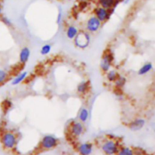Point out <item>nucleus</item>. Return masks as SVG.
<instances>
[{"label":"nucleus","mask_w":155,"mask_h":155,"mask_svg":"<svg viewBox=\"0 0 155 155\" xmlns=\"http://www.w3.org/2000/svg\"><path fill=\"white\" fill-rule=\"evenodd\" d=\"M1 141L5 149H12L17 143L16 136L12 132H5L2 135Z\"/></svg>","instance_id":"nucleus-1"},{"label":"nucleus","mask_w":155,"mask_h":155,"mask_svg":"<svg viewBox=\"0 0 155 155\" xmlns=\"http://www.w3.org/2000/svg\"><path fill=\"white\" fill-rule=\"evenodd\" d=\"M103 152L107 155H114L117 153L119 150V146L117 143L114 140H107L101 145Z\"/></svg>","instance_id":"nucleus-2"},{"label":"nucleus","mask_w":155,"mask_h":155,"mask_svg":"<svg viewBox=\"0 0 155 155\" xmlns=\"http://www.w3.org/2000/svg\"><path fill=\"white\" fill-rule=\"evenodd\" d=\"M74 43L77 47L80 49H84L88 46L90 41V36L86 32H80L77 33L74 38Z\"/></svg>","instance_id":"nucleus-3"},{"label":"nucleus","mask_w":155,"mask_h":155,"mask_svg":"<svg viewBox=\"0 0 155 155\" xmlns=\"http://www.w3.org/2000/svg\"><path fill=\"white\" fill-rule=\"evenodd\" d=\"M113 60L114 56L111 52H110L109 50L106 51L101 58V63H100L101 69L104 72H107V71H109L110 67H111L112 63H113Z\"/></svg>","instance_id":"nucleus-4"},{"label":"nucleus","mask_w":155,"mask_h":155,"mask_svg":"<svg viewBox=\"0 0 155 155\" xmlns=\"http://www.w3.org/2000/svg\"><path fill=\"white\" fill-rule=\"evenodd\" d=\"M115 9H104V8L99 7L96 8L95 10V16L101 21V23L104 22V21H107V20L110 18V17L111 16L112 12H114Z\"/></svg>","instance_id":"nucleus-5"},{"label":"nucleus","mask_w":155,"mask_h":155,"mask_svg":"<svg viewBox=\"0 0 155 155\" xmlns=\"http://www.w3.org/2000/svg\"><path fill=\"white\" fill-rule=\"evenodd\" d=\"M58 142V139L53 135H45L41 141V147L43 149H46V150L52 149L57 146Z\"/></svg>","instance_id":"nucleus-6"},{"label":"nucleus","mask_w":155,"mask_h":155,"mask_svg":"<svg viewBox=\"0 0 155 155\" xmlns=\"http://www.w3.org/2000/svg\"><path fill=\"white\" fill-rule=\"evenodd\" d=\"M101 26V22L95 16H92L86 22V29L90 33L98 31Z\"/></svg>","instance_id":"nucleus-7"},{"label":"nucleus","mask_w":155,"mask_h":155,"mask_svg":"<svg viewBox=\"0 0 155 155\" xmlns=\"http://www.w3.org/2000/svg\"><path fill=\"white\" fill-rule=\"evenodd\" d=\"M84 126L81 122L74 121L70 126V132L74 137H79L83 134Z\"/></svg>","instance_id":"nucleus-8"},{"label":"nucleus","mask_w":155,"mask_h":155,"mask_svg":"<svg viewBox=\"0 0 155 155\" xmlns=\"http://www.w3.org/2000/svg\"><path fill=\"white\" fill-rule=\"evenodd\" d=\"M92 150L93 145L92 143H83L78 146V152L80 155H90L92 153Z\"/></svg>","instance_id":"nucleus-9"},{"label":"nucleus","mask_w":155,"mask_h":155,"mask_svg":"<svg viewBox=\"0 0 155 155\" xmlns=\"http://www.w3.org/2000/svg\"><path fill=\"white\" fill-rule=\"evenodd\" d=\"M145 120L142 118H137L132 121L129 125V128L132 131H139L141 130L145 126Z\"/></svg>","instance_id":"nucleus-10"},{"label":"nucleus","mask_w":155,"mask_h":155,"mask_svg":"<svg viewBox=\"0 0 155 155\" xmlns=\"http://www.w3.org/2000/svg\"><path fill=\"white\" fill-rule=\"evenodd\" d=\"M120 2V0H98V4L101 7L109 10L111 9H115Z\"/></svg>","instance_id":"nucleus-11"},{"label":"nucleus","mask_w":155,"mask_h":155,"mask_svg":"<svg viewBox=\"0 0 155 155\" xmlns=\"http://www.w3.org/2000/svg\"><path fill=\"white\" fill-rule=\"evenodd\" d=\"M30 56V50L28 47H24L21 49L19 54V60L20 62L22 64L27 63L29 60Z\"/></svg>","instance_id":"nucleus-12"},{"label":"nucleus","mask_w":155,"mask_h":155,"mask_svg":"<svg viewBox=\"0 0 155 155\" xmlns=\"http://www.w3.org/2000/svg\"><path fill=\"white\" fill-rule=\"evenodd\" d=\"M79 33L78 29L74 25H70L68 26V29L66 30V35L67 37L70 40H74Z\"/></svg>","instance_id":"nucleus-13"},{"label":"nucleus","mask_w":155,"mask_h":155,"mask_svg":"<svg viewBox=\"0 0 155 155\" xmlns=\"http://www.w3.org/2000/svg\"><path fill=\"white\" fill-rule=\"evenodd\" d=\"M153 69V65L151 62H147V63L144 64L140 68H139L138 74L139 75H145V74H148V72Z\"/></svg>","instance_id":"nucleus-14"},{"label":"nucleus","mask_w":155,"mask_h":155,"mask_svg":"<svg viewBox=\"0 0 155 155\" xmlns=\"http://www.w3.org/2000/svg\"><path fill=\"white\" fill-rule=\"evenodd\" d=\"M27 75H28V74H27V71H24V72L20 73L19 74H18V75H17L16 77L12 80V85L19 84H21V82H23L26 78H27Z\"/></svg>","instance_id":"nucleus-15"},{"label":"nucleus","mask_w":155,"mask_h":155,"mask_svg":"<svg viewBox=\"0 0 155 155\" xmlns=\"http://www.w3.org/2000/svg\"><path fill=\"white\" fill-rule=\"evenodd\" d=\"M89 110L86 108H81L80 112H79L78 118L81 122H86L88 120V119H89Z\"/></svg>","instance_id":"nucleus-16"},{"label":"nucleus","mask_w":155,"mask_h":155,"mask_svg":"<svg viewBox=\"0 0 155 155\" xmlns=\"http://www.w3.org/2000/svg\"><path fill=\"white\" fill-rule=\"evenodd\" d=\"M89 89V83L87 81H82L77 86V92L79 94H85Z\"/></svg>","instance_id":"nucleus-17"},{"label":"nucleus","mask_w":155,"mask_h":155,"mask_svg":"<svg viewBox=\"0 0 155 155\" xmlns=\"http://www.w3.org/2000/svg\"><path fill=\"white\" fill-rule=\"evenodd\" d=\"M117 155H134V152L131 148L128 147H123L119 149L117 151Z\"/></svg>","instance_id":"nucleus-18"},{"label":"nucleus","mask_w":155,"mask_h":155,"mask_svg":"<svg viewBox=\"0 0 155 155\" xmlns=\"http://www.w3.org/2000/svg\"><path fill=\"white\" fill-rule=\"evenodd\" d=\"M126 82H127V78L123 77V76H118L116 80L114 81L115 86L118 88L124 87L125 85Z\"/></svg>","instance_id":"nucleus-19"},{"label":"nucleus","mask_w":155,"mask_h":155,"mask_svg":"<svg viewBox=\"0 0 155 155\" xmlns=\"http://www.w3.org/2000/svg\"><path fill=\"white\" fill-rule=\"evenodd\" d=\"M117 77L118 74L116 72V71H114V70H109V71H107V78L110 82L114 81Z\"/></svg>","instance_id":"nucleus-20"},{"label":"nucleus","mask_w":155,"mask_h":155,"mask_svg":"<svg viewBox=\"0 0 155 155\" xmlns=\"http://www.w3.org/2000/svg\"><path fill=\"white\" fill-rule=\"evenodd\" d=\"M51 45L50 44H45L44 46H42V48L40 50V53L42 56H46L48 53L51 52Z\"/></svg>","instance_id":"nucleus-21"},{"label":"nucleus","mask_w":155,"mask_h":155,"mask_svg":"<svg viewBox=\"0 0 155 155\" xmlns=\"http://www.w3.org/2000/svg\"><path fill=\"white\" fill-rule=\"evenodd\" d=\"M8 78L7 71L3 69H0V84L4 83Z\"/></svg>","instance_id":"nucleus-22"},{"label":"nucleus","mask_w":155,"mask_h":155,"mask_svg":"<svg viewBox=\"0 0 155 155\" xmlns=\"http://www.w3.org/2000/svg\"><path fill=\"white\" fill-rule=\"evenodd\" d=\"M0 19H1V21L3 23V24H5V26H7V27H12V21H11L10 19H9L8 17H5V16H2L0 18Z\"/></svg>","instance_id":"nucleus-23"},{"label":"nucleus","mask_w":155,"mask_h":155,"mask_svg":"<svg viewBox=\"0 0 155 155\" xmlns=\"http://www.w3.org/2000/svg\"><path fill=\"white\" fill-rule=\"evenodd\" d=\"M62 13L61 12H59L58 15V17H57V23L58 24H60L61 22L62 21Z\"/></svg>","instance_id":"nucleus-24"},{"label":"nucleus","mask_w":155,"mask_h":155,"mask_svg":"<svg viewBox=\"0 0 155 155\" xmlns=\"http://www.w3.org/2000/svg\"><path fill=\"white\" fill-rule=\"evenodd\" d=\"M2 7L1 4H0V18L2 17Z\"/></svg>","instance_id":"nucleus-25"},{"label":"nucleus","mask_w":155,"mask_h":155,"mask_svg":"<svg viewBox=\"0 0 155 155\" xmlns=\"http://www.w3.org/2000/svg\"><path fill=\"white\" fill-rule=\"evenodd\" d=\"M80 2H87V0H78Z\"/></svg>","instance_id":"nucleus-26"}]
</instances>
